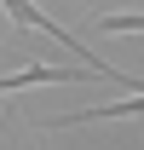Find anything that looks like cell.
<instances>
[{"label":"cell","mask_w":144,"mask_h":150,"mask_svg":"<svg viewBox=\"0 0 144 150\" xmlns=\"http://www.w3.org/2000/svg\"><path fill=\"white\" fill-rule=\"evenodd\" d=\"M0 6L12 12V23H23V29H40V35H52L58 46H64V52H69V58H81V64H87L92 75H104V81H121V69H109L104 58H92L87 46H81V35H69V29H64V23H58V18H46V12H40L35 0H0Z\"/></svg>","instance_id":"1"},{"label":"cell","mask_w":144,"mask_h":150,"mask_svg":"<svg viewBox=\"0 0 144 150\" xmlns=\"http://www.w3.org/2000/svg\"><path fill=\"white\" fill-rule=\"evenodd\" d=\"M81 75H92L87 64H69V69H64V64H23L18 75L0 81V93H18V87H35V81H81Z\"/></svg>","instance_id":"2"},{"label":"cell","mask_w":144,"mask_h":150,"mask_svg":"<svg viewBox=\"0 0 144 150\" xmlns=\"http://www.w3.org/2000/svg\"><path fill=\"white\" fill-rule=\"evenodd\" d=\"M121 115H144V93L121 98V104H98V110H81V115H58L52 127H87V121H121Z\"/></svg>","instance_id":"3"},{"label":"cell","mask_w":144,"mask_h":150,"mask_svg":"<svg viewBox=\"0 0 144 150\" xmlns=\"http://www.w3.org/2000/svg\"><path fill=\"white\" fill-rule=\"evenodd\" d=\"M98 29H109V35H133V29H144V12H104Z\"/></svg>","instance_id":"4"}]
</instances>
